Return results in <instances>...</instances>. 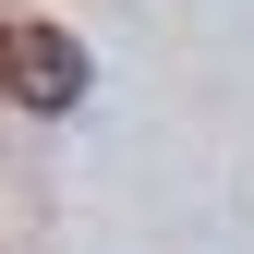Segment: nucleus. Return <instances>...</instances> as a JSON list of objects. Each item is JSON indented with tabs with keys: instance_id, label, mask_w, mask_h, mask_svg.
Instances as JSON below:
<instances>
[{
	"instance_id": "f257e3e1",
	"label": "nucleus",
	"mask_w": 254,
	"mask_h": 254,
	"mask_svg": "<svg viewBox=\"0 0 254 254\" xmlns=\"http://www.w3.org/2000/svg\"><path fill=\"white\" fill-rule=\"evenodd\" d=\"M12 97L24 109H73L85 97V49L61 24H12Z\"/></svg>"
}]
</instances>
